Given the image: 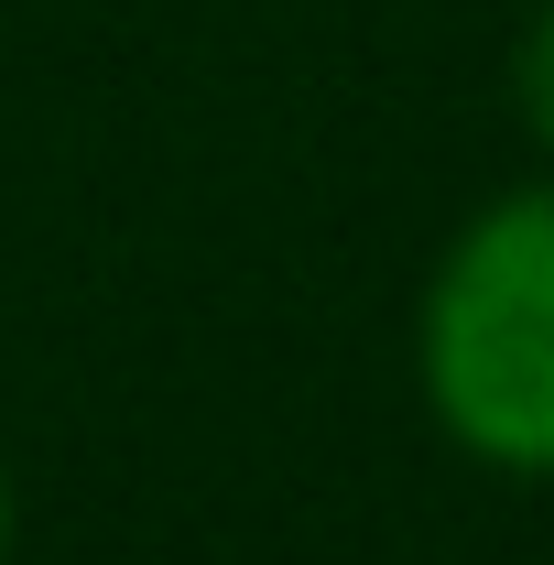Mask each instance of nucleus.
<instances>
[{
  "mask_svg": "<svg viewBox=\"0 0 554 565\" xmlns=\"http://www.w3.org/2000/svg\"><path fill=\"white\" fill-rule=\"evenodd\" d=\"M424 424L489 479H554V174L489 196L414 294Z\"/></svg>",
  "mask_w": 554,
  "mask_h": 565,
  "instance_id": "nucleus-1",
  "label": "nucleus"
},
{
  "mask_svg": "<svg viewBox=\"0 0 554 565\" xmlns=\"http://www.w3.org/2000/svg\"><path fill=\"white\" fill-rule=\"evenodd\" d=\"M511 120H522V141L554 174V0H533L522 33H511Z\"/></svg>",
  "mask_w": 554,
  "mask_h": 565,
  "instance_id": "nucleus-2",
  "label": "nucleus"
},
{
  "mask_svg": "<svg viewBox=\"0 0 554 565\" xmlns=\"http://www.w3.org/2000/svg\"><path fill=\"white\" fill-rule=\"evenodd\" d=\"M22 555V490H11V457H0V565Z\"/></svg>",
  "mask_w": 554,
  "mask_h": 565,
  "instance_id": "nucleus-3",
  "label": "nucleus"
}]
</instances>
